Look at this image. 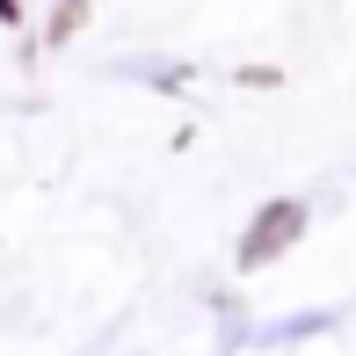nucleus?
<instances>
[{
    "label": "nucleus",
    "mask_w": 356,
    "mask_h": 356,
    "mask_svg": "<svg viewBox=\"0 0 356 356\" xmlns=\"http://www.w3.org/2000/svg\"><path fill=\"white\" fill-rule=\"evenodd\" d=\"M291 225H298V204H277V211L262 218V240H248V262H269V254L291 240Z\"/></svg>",
    "instance_id": "f257e3e1"
}]
</instances>
